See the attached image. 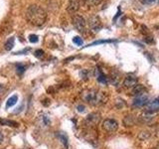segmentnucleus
I'll return each instance as SVG.
<instances>
[{
	"label": "nucleus",
	"mask_w": 159,
	"mask_h": 149,
	"mask_svg": "<svg viewBox=\"0 0 159 149\" xmlns=\"http://www.w3.org/2000/svg\"><path fill=\"white\" fill-rule=\"evenodd\" d=\"M27 21L34 26H42L47 20V13L38 5H31L25 13Z\"/></svg>",
	"instance_id": "nucleus-1"
},
{
	"label": "nucleus",
	"mask_w": 159,
	"mask_h": 149,
	"mask_svg": "<svg viewBox=\"0 0 159 149\" xmlns=\"http://www.w3.org/2000/svg\"><path fill=\"white\" fill-rule=\"evenodd\" d=\"M81 97L84 102H86L92 106H101L106 103L107 101V96L106 93H102L96 89H86L82 92Z\"/></svg>",
	"instance_id": "nucleus-2"
},
{
	"label": "nucleus",
	"mask_w": 159,
	"mask_h": 149,
	"mask_svg": "<svg viewBox=\"0 0 159 149\" xmlns=\"http://www.w3.org/2000/svg\"><path fill=\"white\" fill-rule=\"evenodd\" d=\"M102 128L107 132L112 133V132H116L117 130V128H118V122L116 120V119L107 118V119H104V120L102 121Z\"/></svg>",
	"instance_id": "nucleus-3"
},
{
	"label": "nucleus",
	"mask_w": 159,
	"mask_h": 149,
	"mask_svg": "<svg viewBox=\"0 0 159 149\" xmlns=\"http://www.w3.org/2000/svg\"><path fill=\"white\" fill-rule=\"evenodd\" d=\"M73 25L80 33H84L86 31V20L80 15L73 17Z\"/></svg>",
	"instance_id": "nucleus-4"
},
{
	"label": "nucleus",
	"mask_w": 159,
	"mask_h": 149,
	"mask_svg": "<svg viewBox=\"0 0 159 149\" xmlns=\"http://www.w3.org/2000/svg\"><path fill=\"white\" fill-rule=\"evenodd\" d=\"M99 120H101V114L98 112H93L87 116L86 124L88 127H93L99 122Z\"/></svg>",
	"instance_id": "nucleus-5"
},
{
	"label": "nucleus",
	"mask_w": 159,
	"mask_h": 149,
	"mask_svg": "<svg viewBox=\"0 0 159 149\" xmlns=\"http://www.w3.org/2000/svg\"><path fill=\"white\" fill-rule=\"evenodd\" d=\"M89 28L94 33H98L102 29V21L98 16H93L89 18Z\"/></svg>",
	"instance_id": "nucleus-6"
},
{
	"label": "nucleus",
	"mask_w": 159,
	"mask_h": 149,
	"mask_svg": "<svg viewBox=\"0 0 159 149\" xmlns=\"http://www.w3.org/2000/svg\"><path fill=\"white\" fill-rule=\"evenodd\" d=\"M148 94L146 93H144L140 96H137L133 101V106H136V107H140L143 106H146L148 103Z\"/></svg>",
	"instance_id": "nucleus-7"
},
{
	"label": "nucleus",
	"mask_w": 159,
	"mask_h": 149,
	"mask_svg": "<svg viewBox=\"0 0 159 149\" xmlns=\"http://www.w3.org/2000/svg\"><path fill=\"white\" fill-rule=\"evenodd\" d=\"M138 83V79L135 76H132V74H128V76L124 79L123 81V87L126 88H131L133 87H135Z\"/></svg>",
	"instance_id": "nucleus-8"
},
{
	"label": "nucleus",
	"mask_w": 159,
	"mask_h": 149,
	"mask_svg": "<svg viewBox=\"0 0 159 149\" xmlns=\"http://www.w3.org/2000/svg\"><path fill=\"white\" fill-rule=\"evenodd\" d=\"M147 112L154 113L156 111H159V97H156L152 102H149L147 103Z\"/></svg>",
	"instance_id": "nucleus-9"
},
{
	"label": "nucleus",
	"mask_w": 159,
	"mask_h": 149,
	"mask_svg": "<svg viewBox=\"0 0 159 149\" xmlns=\"http://www.w3.org/2000/svg\"><path fill=\"white\" fill-rule=\"evenodd\" d=\"M80 9V0H70L68 4V10L70 12H76Z\"/></svg>",
	"instance_id": "nucleus-10"
},
{
	"label": "nucleus",
	"mask_w": 159,
	"mask_h": 149,
	"mask_svg": "<svg viewBox=\"0 0 159 149\" xmlns=\"http://www.w3.org/2000/svg\"><path fill=\"white\" fill-rule=\"evenodd\" d=\"M0 124L1 125H7L10 127H18L19 126V123L14 121V120H10V119H6V118H0Z\"/></svg>",
	"instance_id": "nucleus-11"
},
{
	"label": "nucleus",
	"mask_w": 159,
	"mask_h": 149,
	"mask_svg": "<svg viewBox=\"0 0 159 149\" xmlns=\"http://www.w3.org/2000/svg\"><path fill=\"white\" fill-rule=\"evenodd\" d=\"M146 93V88H144L141 84H136L135 87H133V89H132V94L134 96H140V94Z\"/></svg>",
	"instance_id": "nucleus-12"
},
{
	"label": "nucleus",
	"mask_w": 159,
	"mask_h": 149,
	"mask_svg": "<svg viewBox=\"0 0 159 149\" xmlns=\"http://www.w3.org/2000/svg\"><path fill=\"white\" fill-rule=\"evenodd\" d=\"M14 41H15V38L14 37H10L6 42H5V45H4V48L6 51H10V50H12L13 46H14Z\"/></svg>",
	"instance_id": "nucleus-13"
},
{
	"label": "nucleus",
	"mask_w": 159,
	"mask_h": 149,
	"mask_svg": "<svg viewBox=\"0 0 159 149\" xmlns=\"http://www.w3.org/2000/svg\"><path fill=\"white\" fill-rule=\"evenodd\" d=\"M58 136L60 138V140H61L62 143L64 144V146L67 148L68 147V141H69V139H68L66 134L63 133V132H60V133H58Z\"/></svg>",
	"instance_id": "nucleus-14"
},
{
	"label": "nucleus",
	"mask_w": 159,
	"mask_h": 149,
	"mask_svg": "<svg viewBox=\"0 0 159 149\" xmlns=\"http://www.w3.org/2000/svg\"><path fill=\"white\" fill-rule=\"evenodd\" d=\"M98 83H101V84H107V76H106V74H104L103 73L98 72Z\"/></svg>",
	"instance_id": "nucleus-15"
},
{
	"label": "nucleus",
	"mask_w": 159,
	"mask_h": 149,
	"mask_svg": "<svg viewBox=\"0 0 159 149\" xmlns=\"http://www.w3.org/2000/svg\"><path fill=\"white\" fill-rule=\"evenodd\" d=\"M133 123H134V119L130 115H127V116L124 117V119H123V124L125 126H132Z\"/></svg>",
	"instance_id": "nucleus-16"
},
{
	"label": "nucleus",
	"mask_w": 159,
	"mask_h": 149,
	"mask_svg": "<svg viewBox=\"0 0 159 149\" xmlns=\"http://www.w3.org/2000/svg\"><path fill=\"white\" fill-rule=\"evenodd\" d=\"M17 101H18V97L17 96H13V97H10L8 101H7V102H6V106L7 107H10V106H13L15 103L17 102Z\"/></svg>",
	"instance_id": "nucleus-17"
},
{
	"label": "nucleus",
	"mask_w": 159,
	"mask_h": 149,
	"mask_svg": "<svg viewBox=\"0 0 159 149\" xmlns=\"http://www.w3.org/2000/svg\"><path fill=\"white\" fill-rule=\"evenodd\" d=\"M102 0H84V4L89 5V6H94V5H98Z\"/></svg>",
	"instance_id": "nucleus-18"
},
{
	"label": "nucleus",
	"mask_w": 159,
	"mask_h": 149,
	"mask_svg": "<svg viewBox=\"0 0 159 149\" xmlns=\"http://www.w3.org/2000/svg\"><path fill=\"white\" fill-rule=\"evenodd\" d=\"M114 41H112V40H101V41H96L93 42L92 44H89V46H94V45H98V44H103V43H112Z\"/></svg>",
	"instance_id": "nucleus-19"
},
{
	"label": "nucleus",
	"mask_w": 159,
	"mask_h": 149,
	"mask_svg": "<svg viewBox=\"0 0 159 149\" xmlns=\"http://www.w3.org/2000/svg\"><path fill=\"white\" fill-rule=\"evenodd\" d=\"M73 41H74V43L75 44H77L78 46H82L83 45V39L81 38V37H75L74 39H73Z\"/></svg>",
	"instance_id": "nucleus-20"
},
{
	"label": "nucleus",
	"mask_w": 159,
	"mask_h": 149,
	"mask_svg": "<svg viewBox=\"0 0 159 149\" xmlns=\"http://www.w3.org/2000/svg\"><path fill=\"white\" fill-rule=\"evenodd\" d=\"M29 41L31 43H37L38 42V36H37V35H30Z\"/></svg>",
	"instance_id": "nucleus-21"
},
{
	"label": "nucleus",
	"mask_w": 159,
	"mask_h": 149,
	"mask_svg": "<svg viewBox=\"0 0 159 149\" xmlns=\"http://www.w3.org/2000/svg\"><path fill=\"white\" fill-rule=\"evenodd\" d=\"M16 67H17V72H18L19 74H21L24 73V71H25V67L23 66V65H17Z\"/></svg>",
	"instance_id": "nucleus-22"
},
{
	"label": "nucleus",
	"mask_w": 159,
	"mask_h": 149,
	"mask_svg": "<svg viewBox=\"0 0 159 149\" xmlns=\"http://www.w3.org/2000/svg\"><path fill=\"white\" fill-rule=\"evenodd\" d=\"M139 2H140L141 4L143 5H149V4H151L153 2H155L156 0H138Z\"/></svg>",
	"instance_id": "nucleus-23"
},
{
	"label": "nucleus",
	"mask_w": 159,
	"mask_h": 149,
	"mask_svg": "<svg viewBox=\"0 0 159 149\" xmlns=\"http://www.w3.org/2000/svg\"><path fill=\"white\" fill-rule=\"evenodd\" d=\"M44 55V51L43 50H37L36 52H35V56H36L37 58H42Z\"/></svg>",
	"instance_id": "nucleus-24"
},
{
	"label": "nucleus",
	"mask_w": 159,
	"mask_h": 149,
	"mask_svg": "<svg viewBox=\"0 0 159 149\" xmlns=\"http://www.w3.org/2000/svg\"><path fill=\"white\" fill-rule=\"evenodd\" d=\"M84 106H78V111H79L80 112H83V111H84Z\"/></svg>",
	"instance_id": "nucleus-25"
},
{
	"label": "nucleus",
	"mask_w": 159,
	"mask_h": 149,
	"mask_svg": "<svg viewBox=\"0 0 159 149\" xmlns=\"http://www.w3.org/2000/svg\"><path fill=\"white\" fill-rule=\"evenodd\" d=\"M3 141V134L1 133V131H0V143H1Z\"/></svg>",
	"instance_id": "nucleus-26"
},
{
	"label": "nucleus",
	"mask_w": 159,
	"mask_h": 149,
	"mask_svg": "<svg viewBox=\"0 0 159 149\" xmlns=\"http://www.w3.org/2000/svg\"><path fill=\"white\" fill-rule=\"evenodd\" d=\"M0 88H1V84H0Z\"/></svg>",
	"instance_id": "nucleus-27"
}]
</instances>
